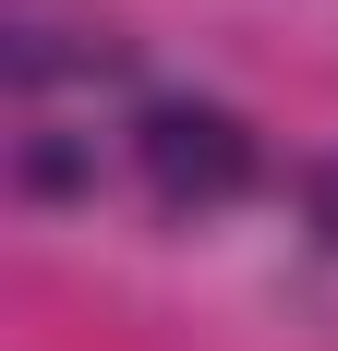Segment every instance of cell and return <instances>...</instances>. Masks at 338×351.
Segmentation results:
<instances>
[{
    "instance_id": "cell-1",
    "label": "cell",
    "mask_w": 338,
    "mask_h": 351,
    "mask_svg": "<svg viewBox=\"0 0 338 351\" xmlns=\"http://www.w3.org/2000/svg\"><path fill=\"white\" fill-rule=\"evenodd\" d=\"M145 182H157L169 206H230L242 182H254V134H242L230 109H157L145 121Z\"/></svg>"
}]
</instances>
